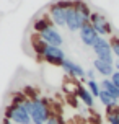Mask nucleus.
I'll use <instances>...</instances> for the list:
<instances>
[{"instance_id":"obj_1","label":"nucleus","mask_w":119,"mask_h":124,"mask_svg":"<svg viewBox=\"0 0 119 124\" xmlns=\"http://www.w3.org/2000/svg\"><path fill=\"white\" fill-rule=\"evenodd\" d=\"M30 96L23 92H15L12 95V103L5 106V119L15 124H33L30 116Z\"/></svg>"},{"instance_id":"obj_2","label":"nucleus","mask_w":119,"mask_h":124,"mask_svg":"<svg viewBox=\"0 0 119 124\" xmlns=\"http://www.w3.org/2000/svg\"><path fill=\"white\" fill-rule=\"evenodd\" d=\"M91 10L87 2L83 0H72L70 7L67 8V30L70 33H77L82 30V26L90 21Z\"/></svg>"},{"instance_id":"obj_3","label":"nucleus","mask_w":119,"mask_h":124,"mask_svg":"<svg viewBox=\"0 0 119 124\" xmlns=\"http://www.w3.org/2000/svg\"><path fill=\"white\" fill-rule=\"evenodd\" d=\"M30 100H31L30 101V116H31L33 124H46L47 119L52 116V111H51L47 100L39 98L38 95L31 96Z\"/></svg>"},{"instance_id":"obj_4","label":"nucleus","mask_w":119,"mask_h":124,"mask_svg":"<svg viewBox=\"0 0 119 124\" xmlns=\"http://www.w3.org/2000/svg\"><path fill=\"white\" fill-rule=\"evenodd\" d=\"M70 3H72V0H57L54 3H51L47 8V15H49L51 21L57 28L67 26V8L70 7Z\"/></svg>"},{"instance_id":"obj_5","label":"nucleus","mask_w":119,"mask_h":124,"mask_svg":"<svg viewBox=\"0 0 119 124\" xmlns=\"http://www.w3.org/2000/svg\"><path fill=\"white\" fill-rule=\"evenodd\" d=\"M65 59H67V57H65V51H64L62 47L51 46V44L46 46L43 56L39 57V61L46 62V64H49V65H52V67H60Z\"/></svg>"},{"instance_id":"obj_6","label":"nucleus","mask_w":119,"mask_h":124,"mask_svg":"<svg viewBox=\"0 0 119 124\" xmlns=\"http://www.w3.org/2000/svg\"><path fill=\"white\" fill-rule=\"evenodd\" d=\"M90 23H91V26L95 28V31H96L101 38L113 36V25L108 21V18L101 12H91Z\"/></svg>"},{"instance_id":"obj_7","label":"nucleus","mask_w":119,"mask_h":124,"mask_svg":"<svg viewBox=\"0 0 119 124\" xmlns=\"http://www.w3.org/2000/svg\"><path fill=\"white\" fill-rule=\"evenodd\" d=\"M91 49H93V54L96 59L109 62V64H114V54H113V49H111V44H109V39L100 38L98 43L95 44Z\"/></svg>"},{"instance_id":"obj_8","label":"nucleus","mask_w":119,"mask_h":124,"mask_svg":"<svg viewBox=\"0 0 119 124\" xmlns=\"http://www.w3.org/2000/svg\"><path fill=\"white\" fill-rule=\"evenodd\" d=\"M39 36L43 39L44 43L51 44V46H57V47H62L64 46V36L60 34V31L56 25H51L47 26L44 31L39 33Z\"/></svg>"},{"instance_id":"obj_9","label":"nucleus","mask_w":119,"mask_h":124,"mask_svg":"<svg viewBox=\"0 0 119 124\" xmlns=\"http://www.w3.org/2000/svg\"><path fill=\"white\" fill-rule=\"evenodd\" d=\"M78 38H80V41L83 46H87V47H93L95 44L98 43V39H100V34L95 31V28L91 26V23L88 21L85 25L82 26V30L78 31Z\"/></svg>"},{"instance_id":"obj_10","label":"nucleus","mask_w":119,"mask_h":124,"mask_svg":"<svg viewBox=\"0 0 119 124\" xmlns=\"http://www.w3.org/2000/svg\"><path fill=\"white\" fill-rule=\"evenodd\" d=\"M60 69L64 70V74L69 75L70 78H75V80H83L85 78V69L82 67L80 64H77L72 59H65L62 62Z\"/></svg>"},{"instance_id":"obj_11","label":"nucleus","mask_w":119,"mask_h":124,"mask_svg":"<svg viewBox=\"0 0 119 124\" xmlns=\"http://www.w3.org/2000/svg\"><path fill=\"white\" fill-rule=\"evenodd\" d=\"M93 69L96 70V74L101 75L103 78H109V77L114 74V64L100 61V59H96V57H95V61H93Z\"/></svg>"},{"instance_id":"obj_12","label":"nucleus","mask_w":119,"mask_h":124,"mask_svg":"<svg viewBox=\"0 0 119 124\" xmlns=\"http://www.w3.org/2000/svg\"><path fill=\"white\" fill-rule=\"evenodd\" d=\"M75 95L82 100V103L85 106H88V108H93L95 106V96L90 93V90H88L85 85L78 83V85H77V90H75Z\"/></svg>"},{"instance_id":"obj_13","label":"nucleus","mask_w":119,"mask_h":124,"mask_svg":"<svg viewBox=\"0 0 119 124\" xmlns=\"http://www.w3.org/2000/svg\"><path fill=\"white\" fill-rule=\"evenodd\" d=\"M51 25H54L52 21H51V18H49V15H47V12L44 13V15H41V16H38V18L33 21V26H31V30H33V33H41V31H44L47 26H51Z\"/></svg>"},{"instance_id":"obj_14","label":"nucleus","mask_w":119,"mask_h":124,"mask_svg":"<svg viewBox=\"0 0 119 124\" xmlns=\"http://www.w3.org/2000/svg\"><path fill=\"white\" fill-rule=\"evenodd\" d=\"M100 85H101V90H104L108 95H111L114 100L119 101V88L113 83L111 78H103V80L100 82Z\"/></svg>"},{"instance_id":"obj_15","label":"nucleus","mask_w":119,"mask_h":124,"mask_svg":"<svg viewBox=\"0 0 119 124\" xmlns=\"http://www.w3.org/2000/svg\"><path fill=\"white\" fill-rule=\"evenodd\" d=\"M104 114L109 124H119V105L116 106H106L104 108Z\"/></svg>"},{"instance_id":"obj_16","label":"nucleus","mask_w":119,"mask_h":124,"mask_svg":"<svg viewBox=\"0 0 119 124\" xmlns=\"http://www.w3.org/2000/svg\"><path fill=\"white\" fill-rule=\"evenodd\" d=\"M98 100H100V103L104 106V108H106V106H116V105H119L118 100H114L113 96H111V95H108L104 90H101V93H100V96H98Z\"/></svg>"},{"instance_id":"obj_17","label":"nucleus","mask_w":119,"mask_h":124,"mask_svg":"<svg viewBox=\"0 0 119 124\" xmlns=\"http://www.w3.org/2000/svg\"><path fill=\"white\" fill-rule=\"evenodd\" d=\"M85 87L90 90V93L93 95L95 98H98V96H100V93H101L100 82H96V80H87V85H85Z\"/></svg>"},{"instance_id":"obj_18","label":"nucleus","mask_w":119,"mask_h":124,"mask_svg":"<svg viewBox=\"0 0 119 124\" xmlns=\"http://www.w3.org/2000/svg\"><path fill=\"white\" fill-rule=\"evenodd\" d=\"M109 44H111V49H113V54L116 56V59L119 61V36L113 34L109 38Z\"/></svg>"},{"instance_id":"obj_19","label":"nucleus","mask_w":119,"mask_h":124,"mask_svg":"<svg viewBox=\"0 0 119 124\" xmlns=\"http://www.w3.org/2000/svg\"><path fill=\"white\" fill-rule=\"evenodd\" d=\"M85 80H96V70L93 67L85 70Z\"/></svg>"},{"instance_id":"obj_20","label":"nucleus","mask_w":119,"mask_h":124,"mask_svg":"<svg viewBox=\"0 0 119 124\" xmlns=\"http://www.w3.org/2000/svg\"><path fill=\"white\" fill-rule=\"evenodd\" d=\"M109 78H111V80H113V83H114V85H116V87L119 88V70H114V74L111 75Z\"/></svg>"},{"instance_id":"obj_21","label":"nucleus","mask_w":119,"mask_h":124,"mask_svg":"<svg viewBox=\"0 0 119 124\" xmlns=\"http://www.w3.org/2000/svg\"><path fill=\"white\" fill-rule=\"evenodd\" d=\"M46 124H60V123H59V119L56 118V114H52V116L47 119V123H46Z\"/></svg>"},{"instance_id":"obj_22","label":"nucleus","mask_w":119,"mask_h":124,"mask_svg":"<svg viewBox=\"0 0 119 124\" xmlns=\"http://www.w3.org/2000/svg\"><path fill=\"white\" fill-rule=\"evenodd\" d=\"M114 70H119V61H118V59L114 61Z\"/></svg>"},{"instance_id":"obj_23","label":"nucleus","mask_w":119,"mask_h":124,"mask_svg":"<svg viewBox=\"0 0 119 124\" xmlns=\"http://www.w3.org/2000/svg\"><path fill=\"white\" fill-rule=\"evenodd\" d=\"M2 124H15V123H12V121H8V119H3V123Z\"/></svg>"},{"instance_id":"obj_24","label":"nucleus","mask_w":119,"mask_h":124,"mask_svg":"<svg viewBox=\"0 0 119 124\" xmlns=\"http://www.w3.org/2000/svg\"><path fill=\"white\" fill-rule=\"evenodd\" d=\"M118 103H119V101H118Z\"/></svg>"}]
</instances>
